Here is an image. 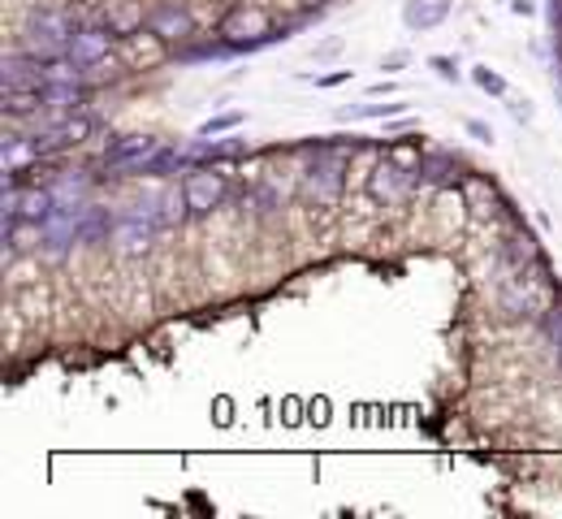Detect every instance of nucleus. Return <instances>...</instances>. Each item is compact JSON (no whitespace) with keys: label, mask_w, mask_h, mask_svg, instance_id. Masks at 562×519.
<instances>
[{"label":"nucleus","mask_w":562,"mask_h":519,"mask_svg":"<svg viewBox=\"0 0 562 519\" xmlns=\"http://www.w3.org/2000/svg\"><path fill=\"white\" fill-rule=\"evenodd\" d=\"M468 134L481 139V143H494V126H485L481 117H468Z\"/></svg>","instance_id":"23"},{"label":"nucleus","mask_w":562,"mask_h":519,"mask_svg":"<svg viewBox=\"0 0 562 519\" xmlns=\"http://www.w3.org/2000/svg\"><path fill=\"white\" fill-rule=\"evenodd\" d=\"M559 368H562V351H559Z\"/></svg>","instance_id":"28"},{"label":"nucleus","mask_w":562,"mask_h":519,"mask_svg":"<svg viewBox=\"0 0 562 519\" xmlns=\"http://www.w3.org/2000/svg\"><path fill=\"white\" fill-rule=\"evenodd\" d=\"M429 65L437 69V78H446V82H459V61H455V56H429Z\"/></svg>","instance_id":"21"},{"label":"nucleus","mask_w":562,"mask_h":519,"mask_svg":"<svg viewBox=\"0 0 562 519\" xmlns=\"http://www.w3.org/2000/svg\"><path fill=\"white\" fill-rule=\"evenodd\" d=\"M104 26H108L117 39H126V35L143 30V26H148V9H143V0H104Z\"/></svg>","instance_id":"11"},{"label":"nucleus","mask_w":562,"mask_h":519,"mask_svg":"<svg viewBox=\"0 0 562 519\" xmlns=\"http://www.w3.org/2000/svg\"><path fill=\"white\" fill-rule=\"evenodd\" d=\"M472 78H476V87H481V91H489V95H507V78H502V74H494L489 65H481Z\"/></svg>","instance_id":"20"},{"label":"nucleus","mask_w":562,"mask_h":519,"mask_svg":"<svg viewBox=\"0 0 562 519\" xmlns=\"http://www.w3.org/2000/svg\"><path fill=\"white\" fill-rule=\"evenodd\" d=\"M450 9H455V0H407L403 4V26L407 30H433V26H442L450 17Z\"/></svg>","instance_id":"12"},{"label":"nucleus","mask_w":562,"mask_h":519,"mask_svg":"<svg viewBox=\"0 0 562 519\" xmlns=\"http://www.w3.org/2000/svg\"><path fill=\"white\" fill-rule=\"evenodd\" d=\"M234 126H243V113H221V117H208V121L200 126V134L213 139V134H226V130H234Z\"/></svg>","instance_id":"18"},{"label":"nucleus","mask_w":562,"mask_h":519,"mask_svg":"<svg viewBox=\"0 0 562 519\" xmlns=\"http://www.w3.org/2000/svg\"><path fill=\"white\" fill-rule=\"evenodd\" d=\"M398 65H407V52H389L385 56V69H398Z\"/></svg>","instance_id":"25"},{"label":"nucleus","mask_w":562,"mask_h":519,"mask_svg":"<svg viewBox=\"0 0 562 519\" xmlns=\"http://www.w3.org/2000/svg\"><path fill=\"white\" fill-rule=\"evenodd\" d=\"M303 4H311V9H320V4H329V0H303Z\"/></svg>","instance_id":"27"},{"label":"nucleus","mask_w":562,"mask_h":519,"mask_svg":"<svg viewBox=\"0 0 562 519\" xmlns=\"http://www.w3.org/2000/svg\"><path fill=\"white\" fill-rule=\"evenodd\" d=\"M152 152H161V139H156V134H122V139H113V143H108L104 165H108V169L139 173V169H143V160H148Z\"/></svg>","instance_id":"8"},{"label":"nucleus","mask_w":562,"mask_h":519,"mask_svg":"<svg viewBox=\"0 0 562 519\" xmlns=\"http://www.w3.org/2000/svg\"><path fill=\"white\" fill-rule=\"evenodd\" d=\"M507 251L515 264H537V243L524 234V238H507Z\"/></svg>","instance_id":"19"},{"label":"nucleus","mask_w":562,"mask_h":519,"mask_svg":"<svg viewBox=\"0 0 562 519\" xmlns=\"http://www.w3.org/2000/svg\"><path fill=\"white\" fill-rule=\"evenodd\" d=\"M226 191H230V182L217 165H191L187 178H182V208L191 217H208L213 208H221Z\"/></svg>","instance_id":"3"},{"label":"nucleus","mask_w":562,"mask_h":519,"mask_svg":"<svg viewBox=\"0 0 562 519\" xmlns=\"http://www.w3.org/2000/svg\"><path fill=\"white\" fill-rule=\"evenodd\" d=\"M221 39H226L230 52H252V48L290 39V26H273V17L265 9H256V4H234L221 17Z\"/></svg>","instance_id":"2"},{"label":"nucleus","mask_w":562,"mask_h":519,"mask_svg":"<svg viewBox=\"0 0 562 519\" xmlns=\"http://www.w3.org/2000/svg\"><path fill=\"white\" fill-rule=\"evenodd\" d=\"M4 91H43L48 87V56L39 52H9L0 65Z\"/></svg>","instance_id":"6"},{"label":"nucleus","mask_w":562,"mask_h":519,"mask_svg":"<svg viewBox=\"0 0 562 519\" xmlns=\"http://www.w3.org/2000/svg\"><path fill=\"white\" fill-rule=\"evenodd\" d=\"M411 182H416V169H407V165H403V160H394V156H381V160H376V169H372L368 191H372V199L394 204V199H403V195L411 191Z\"/></svg>","instance_id":"9"},{"label":"nucleus","mask_w":562,"mask_h":519,"mask_svg":"<svg viewBox=\"0 0 562 519\" xmlns=\"http://www.w3.org/2000/svg\"><path fill=\"white\" fill-rule=\"evenodd\" d=\"M247 147L243 143H208L204 134H200V143L191 147V160H234V156H243Z\"/></svg>","instance_id":"17"},{"label":"nucleus","mask_w":562,"mask_h":519,"mask_svg":"<svg viewBox=\"0 0 562 519\" xmlns=\"http://www.w3.org/2000/svg\"><path fill=\"white\" fill-rule=\"evenodd\" d=\"M455 156L450 152H424V160H420V178L424 182H446L450 173H455Z\"/></svg>","instance_id":"16"},{"label":"nucleus","mask_w":562,"mask_h":519,"mask_svg":"<svg viewBox=\"0 0 562 519\" xmlns=\"http://www.w3.org/2000/svg\"><path fill=\"white\" fill-rule=\"evenodd\" d=\"M346 78H350V69H333V74H320L316 87H337V82H346Z\"/></svg>","instance_id":"24"},{"label":"nucleus","mask_w":562,"mask_h":519,"mask_svg":"<svg viewBox=\"0 0 562 519\" xmlns=\"http://www.w3.org/2000/svg\"><path fill=\"white\" fill-rule=\"evenodd\" d=\"M546 334L559 342V351H562V308H546Z\"/></svg>","instance_id":"22"},{"label":"nucleus","mask_w":562,"mask_h":519,"mask_svg":"<svg viewBox=\"0 0 562 519\" xmlns=\"http://www.w3.org/2000/svg\"><path fill=\"white\" fill-rule=\"evenodd\" d=\"M35 139V147L43 152V156H56V152H69V147H78L82 139H91V117H61V121H52L48 130H39V134H30Z\"/></svg>","instance_id":"7"},{"label":"nucleus","mask_w":562,"mask_h":519,"mask_svg":"<svg viewBox=\"0 0 562 519\" xmlns=\"http://www.w3.org/2000/svg\"><path fill=\"white\" fill-rule=\"evenodd\" d=\"M407 104H346L337 108V121H376V117H398Z\"/></svg>","instance_id":"14"},{"label":"nucleus","mask_w":562,"mask_h":519,"mask_svg":"<svg viewBox=\"0 0 562 519\" xmlns=\"http://www.w3.org/2000/svg\"><path fill=\"white\" fill-rule=\"evenodd\" d=\"M82 104H87V87H43V108L78 113Z\"/></svg>","instance_id":"13"},{"label":"nucleus","mask_w":562,"mask_h":519,"mask_svg":"<svg viewBox=\"0 0 562 519\" xmlns=\"http://www.w3.org/2000/svg\"><path fill=\"white\" fill-rule=\"evenodd\" d=\"M355 156V143H320L307 173H303V191L311 204L320 208H333L337 195H342V182H346V165Z\"/></svg>","instance_id":"1"},{"label":"nucleus","mask_w":562,"mask_h":519,"mask_svg":"<svg viewBox=\"0 0 562 519\" xmlns=\"http://www.w3.org/2000/svg\"><path fill=\"white\" fill-rule=\"evenodd\" d=\"M511 113H515L520 121H528V117H533V108H528V104H511Z\"/></svg>","instance_id":"26"},{"label":"nucleus","mask_w":562,"mask_h":519,"mask_svg":"<svg viewBox=\"0 0 562 519\" xmlns=\"http://www.w3.org/2000/svg\"><path fill=\"white\" fill-rule=\"evenodd\" d=\"M74 30H78V26H69L65 13H35L30 26H26V43H30V52H39V56H65Z\"/></svg>","instance_id":"4"},{"label":"nucleus","mask_w":562,"mask_h":519,"mask_svg":"<svg viewBox=\"0 0 562 519\" xmlns=\"http://www.w3.org/2000/svg\"><path fill=\"white\" fill-rule=\"evenodd\" d=\"M148 35H156L165 43H182L195 35V13L182 0H156L148 9Z\"/></svg>","instance_id":"5"},{"label":"nucleus","mask_w":562,"mask_h":519,"mask_svg":"<svg viewBox=\"0 0 562 519\" xmlns=\"http://www.w3.org/2000/svg\"><path fill=\"white\" fill-rule=\"evenodd\" d=\"M0 108H4L9 117H26V113H39V108H43V91H4Z\"/></svg>","instance_id":"15"},{"label":"nucleus","mask_w":562,"mask_h":519,"mask_svg":"<svg viewBox=\"0 0 562 519\" xmlns=\"http://www.w3.org/2000/svg\"><path fill=\"white\" fill-rule=\"evenodd\" d=\"M113 30L100 22V26H78L74 30V39H69V52L65 56H74L78 65H100L104 56H108V48H113Z\"/></svg>","instance_id":"10"}]
</instances>
